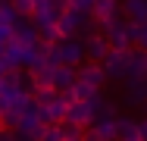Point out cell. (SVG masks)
Segmentation results:
<instances>
[{
	"label": "cell",
	"instance_id": "ba28073f",
	"mask_svg": "<svg viewBox=\"0 0 147 141\" xmlns=\"http://www.w3.org/2000/svg\"><path fill=\"white\" fill-rule=\"evenodd\" d=\"M3 63H6V69H9V72H16L19 66H25V63H28V47H22V44L9 41V44L3 47Z\"/></svg>",
	"mask_w": 147,
	"mask_h": 141
},
{
	"label": "cell",
	"instance_id": "f1b7e54d",
	"mask_svg": "<svg viewBox=\"0 0 147 141\" xmlns=\"http://www.w3.org/2000/svg\"><path fill=\"white\" fill-rule=\"evenodd\" d=\"M38 3H44V0H34V6H38Z\"/></svg>",
	"mask_w": 147,
	"mask_h": 141
},
{
	"label": "cell",
	"instance_id": "484cf974",
	"mask_svg": "<svg viewBox=\"0 0 147 141\" xmlns=\"http://www.w3.org/2000/svg\"><path fill=\"white\" fill-rule=\"evenodd\" d=\"M6 72H9V69H6V63H3V56H0V82L6 79Z\"/></svg>",
	"mask_w": 147,
	"mask_h": 141
},
{
	"label": "cell",
	"instance_id": "603a6c76",
	"mask_svg": "<svg viewBox=\"0 0 147 141\" xmlns=\"http://www.w3.org/2000/svg\"><path fill=\"white\" fill-rule=\"evenodd\" d=\"M69 6H72V9H78L82 16H91V13H94V0H72Z\"/></svg>",
	"mask_w": 147,
	"mask_h": 141
},
{
	"label": "cell",
	"instance_id": "83f0119b",
	"mask_svg": "<svg viewBox=\"0 0 147 141\" xmlns=\"http://www.w3.org/2000/svg\"><path fill=\"white\" fill-rule=\"evenodd\" d=\"M3 135H6V125H3V122H0V141H3Z\"/></svg>",
	"mask_w": 147,
	"mask_h": 141
},
{
	"label": "cell",
	"instance_id": "4fadbf2b",
	"mask_svg": "<svg viewBox=\"0 0 147 141\" xmlns=\"http://www.w3.org/2000/svg\"><path fill=\"white\" fill-rule=\"evenodd\" d=\"M41 116H44V122H47V125H63V122H66V116H69V104L63 100V94H59L57 104L41 107Z\"/></svg>",
	"mask_w": 147,
	"mask_h": 141
},
{
	"label": "cell",
	"instance_id": "277c9868",
	"mask_svg": "<svg viewBox=\"0 0 147 141\" xmlns=\"http://www.w3.org/2000/svg\"><path fill=\"white\" fill-rule=\"evenodd\" d=\"M13 41L31 50V47H38V44H41V35H38V28L31 25V19H19L16 28H13Z\"/></svg>",
	"mask_w": 147,
	"mask_h": 141
},
{
	"label": "cell",
	"instance_id": "ac0fdd59",
	"mask_svg": "<svg viewBox=\"0 0 147 141\" xmlns=\"http://www.w3.org/2000/svg\"><path fill=\"white\" fill-rule=\"evenodd\" d=\"M16 22H19V13L13 9V3H0V25L16 28Z\"/></svg>",
	"mask_w": 147,
	"mask_h": 141
},
{
	"label": "cell",
	"instance_id": "7a4b0ae2",
	"mask_svg": "<svg viewBox=\"0 0 147 141\" xmlns=\"http://www.w3.org/2000/svg\"><path fill=\"white\" fill-rule=\"evenodd\" d=\"M91 22V16H82L78 9H66L63 16H59V22H57V31H59V38L66 41V38H75V35H82V28Z\"/></svg>",
	"mask_w": 147,
	"mask_h": 141
},
{
	"label": "cell",
	"instance_id": "ffe728a7",
	"mask_svg": "<svg viewBox=\"0 0 147 141\" xmlns=\"http://www.w3.org/2000/svg\"><path fill=\"white\" fill-rule=\"evenodd\" d=\"M41 141H66V138H63V125H44Z\"/></svg>",
	"mask_w": 147,
	"mask_h": 141
},
{
	"label": "cell",
	"instance_id": "6da1fadb",
	"mask_svg": "<svg viewBox=\"0 0 147 141\" xmlns=\"http://www.w3.org/2000/svg\"><path fill=\"white\" fill-rule=\"evenodd\" d=\"M100 35L110 41V50H131V44H135V25L125 16H116V19L103 22Z\"/></svg>",
	"mask_w": 147,
	"mask_h": 141
},
{
	"label": "cell",
	"instance_id": "3957f363",
	"mask_svg": "<svg viewBox=\"0 0 147 141\" xmlns=\"http://www.w3.org/2000/svg\"><path fill=\"white\" fill-rule=\"evenodd\" d=\"M128 60H131V50H110V56L100 63L107 79H128Z\"/></svg>",
	"mask_w": 147,
	"mask_h": 141
},
{
	"label": "cell",
	"instance_id": "8992f818",
	"mask_svg": "<svg viewBox=\"0 0 147 141\" xmlns=\"http://www.w3.org/2000/svg\"><path fill=\"white\" fill-rule=\"evenodd\" d=\"M78 82L91 85V88H103L107 85V72H103V66L100 63H85V66H78Z\"/></svg>",
	"mask_w": 147,
	"mask_h": 141
},
{
	"label": "cell",
	"instance_id": "44dd1931",
	"mask_svg": "<svg viewBox=\"0 0 147 141\" xmlns=\"http://www.w3.org/2000/svg\"><path fill=\"white\" fill-rule=\"evenodd\" d=\"M9 3H13V9L19 16H31L34 13V0H9Z\"/></svg>",
	"mask_w": 147,
	"mask_h": 141
},
{
	"label": "cell",
	"instance_id": "7c38bea8",
	"mask_svg": "<svg viewBox=\"0 0 147 141\" xmlns=\"http://www.w3.org/2000/svg\"><path fill=\"white\" fill-rule=\"evenodd\" d=\"M116 16H119V0H94L91 19H94L97 25H103V22H110V19H116Z\"/></svg>",
	"mask_w": 147,
	"mask_h": 141
},
{
	"label": "cell",
	"instance_id": "d4e9b609",
	"mask_svg": "<svg viewBox=\"0 0 147 141\" xmlns=\"http://www.w3.org/2000/svg\"><path fill=\"white\" fill-rule=\"evenodd\" d=\"M82 141H100V138H97V132H94V129H88V132L82 135Z\"/></svg>",
	"mask_w": 147,
	"mask_h": 141
},
{
	"label": "cell",
	"instance_id": "52a82bcc",
	"mask_svg": "<svg viewBox=\"0 0 147 141\" xmlns=\"http://www.w3.org/2000/svg\"><path fill=\"white\" fill-rule=\"evenodd\" d=\"M85 56H88V63H103L107 56H110V41L103 38V35H94L85 41Z\"/></svg>",
	"mask_w": 147,
	"mask_h": 141
},
{
	"label": "cell",
	"instance_id": "9c48e42d",
	"mask_svg": "<svg viewBox=\"0 0 147 141\" xmlns=\"http://www.w3.org/2000/svg\"><path fill=\"white\" fill-rule=\"evenodd\" d=\"M75 85H78V69H72V66H57L53 69V88H57L59 94L72 91Z\"/></svg>",
	"mask_w": 147,
	"mask_h": 141
},
{
	"label": "cell",
	"instance_id": "7402d4cb",
	"mask_svg": "<svg viewBox=\"0 0 147 141\" xmlns=\"http://www.w3.org/2000/svg\"><path fill=\"white\" fill-rule=\"evenodd\" d=\"M135 47L138 50H147V22L144 25H135Z\"/></svg>",
	"mask_w": 147,
	"mask_h": 141
},
{
	"label": "cell",
	"instance_id": "5b68a950",
	"mask_svg": "<svg viewBox=\"0 0 147 141\" xmlns=\"http://www.w3.org/2000/svg\"><path fill=\"white\" fill-rule=\"evenodd\" d=\"M125 104L147 107V79H125Z\"/></svg>",
	"mask_w": 147,
	"mask_h": 141
},
{
	"label": "cell",
	"instance_id": "9a60e30c",
	"mask_svg": "<svg viewBox=\"0 0 147 141\" xmlns=\"http://www.w3.org/2000/svg\"><path fill=\"white\" fill-rule=\"evenodd\" d=\"M128 79H147V50L131 47V60H128Z\"/></svg>",
	"mask_w": 147,
	"mask_h": 141
},
{
	"label": "cell",
	"instance_id": "2e32d148",
	"mask_svg": "<svg viewBox=\"0 0 147 141\" xmlns=\"http://www.w3.org/2000/svg\"><path fill=\"white\" fill-rule=\"evenodd\" d=\"M91 129L97 132V138H100V141H119V129H116V119H97V122H94Z\"/></svg>",
	"mask_w": 147,
	"mask_h": 141
},
{
	"label": "cell",
	"instance_id": "8fae6325",
	"mask_svg": "<svg viewBox=\"0 0 147 141\" xmlns=\"http://www.w3.org/2000/svg\"><path fill=\"white\" fill-rule=\"evenodd\" d=\"M122 16L131 25H144L147 22V0H122Z\"/></svg>",
	"mask_w": 147,
	"mask_h": 141
},
{
	"label": "cell",
	"instance_id": "4dcf8cb0",
	"mask_svg": "<svg viewBox=\"0 0 147 141\" xmlns=\"http://www.w3.org/2000/svg\"><path fill=\"white\" fill-rule=\"evenodd\" d=\"M63 3H72V0H63Z\"/></svg>",
	"mask_w": 147,
	"mask_h": 141
},
{
	"label": "cell",
	"instance_id": "d6986e66",
	"mask_svg": "<svg viewBox=\"0 0 147 141\" xmlns=\"http://www.w3.org/2000/svg\"><path fill=\"white\" fill-rule=\"evenodd\" d=\"M85 132H88V129H78V125H72V122H63V138L66 141H82Z\"/></svg>",
	"mask_w": 147,
	"mask_h": 141
},
{
	"label": "cell",
	"instance_id": "30bf717a",
	"mask_svg": "<svg viewBox=\"0 0 147 141\" xmlns=\"http://www.w3.org/2000/svg\"><path fill=\"white\" fill-rule=\"evenodd\" d=\"M66 122H72V125H78V129H91V125H94V110H91V104H72Z\"/></svg>",
	"mask_w": 147,
	"mask_h": 141
},
{
	"label": "cell",
	"instance_id": "e0dca14e",
	"mask_svg": "<svg viewBox=\"0 0 147 141\" xmlns=\"http://www.w3.org/2000/svg\"><path fill=\"white\" fill-rule=\"evenodd\" d=\"M57 100H59L57 88H38V91H34V104H38V107H50V104H57Z\"/></svg>",
	"mask_w": 147,
	"mask_h": 141
},
{
	"label": "cell",
	"instance_id": "4316f807",
	"mask_svg": "<svg viewBox=\"0 0 147 141\" xmlns=\"http://www.w3.org/2000/svg\"><path fill=\"white\" fill-rule=\"evenodd\" d=\"M141 141H147V119H141Z\"/></svg>",
	"mask_w": 147,
	"mask_h": 141
},
{
	"label": "cell",
	"instance_id": "cb8c5ba5",
	"mask_svg": "<svg viewBox=\"0 0 147 141\" xmlns=\"http://www.w3.org/2000/svg\"><path fill=\"white\" fill-rule=\"evenodd\" d=\"M13 41V28H6V25H0V47H6Z\"/></svg>",
	"mask_w": 147,
	"mask_h": 141
},
{
	"label": "cell",
	"instance_id": "5bb4252c",
	"mask_svg": "<svg viewBox=\"0 0 147 141\" xmlns=\"http://www.w3.org/2000/svg\"><path fill=\"white\" fill-rule=\"evenodd\" d=\"M116 129H119V141H141V122L131 116H119Z\"/></svg>",
	"mask_w": 147,
	"mask_h": 141
},
{
	"label": "cell",
	"instance_id": "f546056e",
	"mask_svg": "<svg viewBox=\"0 0 147 141\" xmlns=\"http://www.w3.org/2000/svg\"><path fill=\"white\" fill-rule=\"evenodd\" d=\"M0 119H3V107H0Z\"/></svg>",
	"mask_w": 147,
	"mask_h": 141
}]
</instances>
